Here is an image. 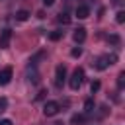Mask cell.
<instances>
[{"instance_id": "obj_1", "label": "cell", "mask_w": 125, "mask_h": 125, "mask_svg": "<svg viewBox=\"0 0 125 125\" xmlns=\"http://www.w3.org/2000/svg\"><path fill=\"white\" fill-rule=\"evenodd\" d=\"M117 61V57L115 55H104V57H98L96 59V62H92L94 66H96V70H105L109 64H113Z\"/></svg>"}, {"instance_id": "obj_2", "label": "cell", "mask_w": 125, "mask_h": 125, "mask_svg": "<svg viewBox=\"0 0 125 125\" xmlns=\"http://www.w3.org/2000/svg\"><path fill=\"white\" fill-rule=\"evenodd\" d=\"M82 82H84V70H82V68H76V70L72 72L70 80H68V86H70V90H78V88L82 86Z\"/></svg>"}, {"instance_id": "obj_3", "label": "cell", "mask_w": 125, "mask_h": 125, "mask_svg": "<svg viewBox=\"0 0 125 125\" xmlns=\"http://www.w3.org/2000/svg\"><path fill=\"white\" fill-rule=\"evenodd\" d=\"M59 111H61L59 102H55V100L45 102V105H43V113H45V117H53V115H57Z\"/></svg>"}, {"instance_id": "obj_4", "label": "cell", "mask_w": 125, "mask_h": 125, "mask_svg": "<svg viewBox=\"0 0 125 125\" xmlns=\"http://www.w3.org/2000/svg\"><path fill=\"white\" fill-rule=\"evenodd\" d=\"M64 80H66V66H64V64H59L57 70H55V84L61 88Z\"/></svg>"}, {"instance_id": "obj_5", "label": "cell", "mask_w": 125, "mask_h": 125, "mask_svg": "<svg viewBox=\"0 0 125 125\" xmlns=\"http://www.w3.org/2000/svg\"><path fill=\"white\" fill-rule=\"evenodd\" d=\"M10 39H12V29H2V33H0V49H6L10 45Z\"/></svg>"}, {"instance_id": "obj_6", "label": "cell", "mask_w": 125, "mask_h": 125, "mask_svg": "<svg viewBox=\"0 0 125 125\" xmlns=\"http://www.w3.org/2000/svg\"><path fill=\"white\" fill-rule=\"evenodd\" d=\"M12 74H14V72H12L10 66H6L4 70H0V86H6V84L12 80Z\"/></svg>"}, {"instance_id": "obj_7", "label": "cell", "mask_w": 125, "mask_h": 125, "mask_svg": "<svg viewBox=\"0 0 125 125\" xmlns=\"http://www.w3.org/2000/svg\"><path fill=\"white\" fill-rule=\"evenodd\" d=\"M74 14H76L78 20H86V18L90 16V8H88L86 4H80V6H76V12H74Z\"/></svg>"}, {"instance_id": "obj_8", "label": "cell", "mask_w": 125, "mask_h": 125, "mask_svg": "<svg viewBox=\"0 0 125 125\" xmlns=\"http://www.w3.org/2000/svg\"><path fill=\"white\" fill-rule=\"evenodd\" d=\"M72 39H74L76 43H82V41L86 39V29H84V27H76L74 33H72Z\"/></svg>"}, {"instance_id": "obj_9", "label": "cell", "mask_w": 125, "mask_h": 125, "mask_svg": "<svg viewBox=\"0 0 125 125\" xmlns=\"http://www.w3.org/2000/svg\"><path fill=\"white\" fill-rule=\"evenodd\" d=\"M70 123L72 125H84L86 123V113H74L70 117Z\"/></svg>"}, {"instance_id": "obj_10", "label": "cell", "mask_w": 125, "mask_h": 125, "mask_svg": "<svg viewBox=\"0 0 125 125\" xmlns=\"http://www.w3.org/2000/svg\"><path fill=\"white\" fill-rule=\"evenodd\" d=\"M29 16H31V14H29L27 10H18V12H16V20H18V21H27Z\"/></svg>"}, {"instance_id": "obj_11", "label": "cell", "mask_w": 125, "mask_h": 125, "mask_svg": "<svg viewBox=\"0 0 125 125\" xmlns=\"http://www.w3.org/2000/svg\"><path fill=\"white\" fill-rule=\"evenodd\" d=\"M94 107H96L94 100H92V98H88V100L84 102V113H86V115H88V113H92V111H94Z\"/></svg>"}, {"instance_id": "obj_12", "label": "cell", "mask_w": 125, "mask_h": 125, "mask_svg": "<svg viewBox=\"0 0 125 125\" xmlns=\"http://www.w3.org/2000/svg\"><path fill=\"white\" fill-rule=\"evenodd\" d=\"M57 21L62 23V25H66V23H70V16H68L66 12H61V14L57 16Z\"/></svg>"}, {"instance_id": "obj_13", "label": "cell", "mask_w": 125, "mask_h": 125, "mask_svg": "<svg viewBox=\"0 0 125 125\" xmlns=\"http://www.w3.org/2000/svg\"><path fill=\"white\" fill-rule=\"evenodd\" d=\"M61 37H62V31H61V29H55V31L49 33V39H51V41H59Z\"/></svg>"}, {"instance_id": "obj_14", "label": "cell", "mask_w": 125, "mask_h": 125, "mask_svg": "<svg viewBox=\"0 0 125 125\" xmlns=\"http://www.w3.org/2000/svg\"><path fill=\"white\" fill-rule=\"evenodd\" d=\"M6 109H8V98L2 96V98H0V113H4Z\"/></svg>"}, {"instance_id": "obj_15", "label": "cell", "mask_w": 125, "mask_h": 125, "mask_svg": "<svg viewBox=\"0 0 125 125\" xmlns=\"http://www.w3.org/2000/svg\"><path fill=\"white\" fill-rule=\"evenodd\" d=\"M115 21H117V23H123V21H125V12H123V10H119V12H117Z\"/></svg>"}, {"instance_id": "obj_16", "label": "cell", "mask_w": 125, "mask_h": 125, "mask_svg": "<svg viewBox=\"0 0 125 125\" xmlns=\"http://www.w3.org/2000/svg\"><path fill=\"white\" fill-rule=\"evenodd\" d=\"M117 86H119V88L125 86V72H119V76H117Z\"/></svg>"}, {"instance_id": "obj_17", "label": "cell", "mask_w": 125, "mask_h": 125, "mask_svg": "<svg viewBox=\"0 0 125 125\" xmlns=\"http://www.w3.org/2000/svg\"><path fill=\"white\" fill-rule=\"evenodd\" d=\"M98 90H100V80H94V82L90 84V92H92V94H96Z\"/></svg>"}, {"instance_id": "obj_18", "label": "cell", "mask_w": 125, "mask_h": 125, "mask_svg": "<svg viewBox=\"0 0 125 125\" xmlns=\"http://www.w3.org/2000/svg\"><path fill=\"white\" fill-rule=\"evenodd\" d=\"M70 55H72L74 59H76V57H80V55H82V47H74V49L70 51Z\"/></svg>"}, {"instance_id": "obj_19", "label": "cell", "mask_w": 125, "mask_h": 125, "mask_svg": "<svg viewBox=\"0 0 125 125\" xmlns=\"http://www.w3.org/2000/svg\"><path fill=\"white\" fill-rule=\"evenodd\" d=\"M109 41H111V43H119V37H117V35H111Z\"/></svg>"}, {"instance_id": "obj_20", "label": "cell", "mask_w": 125, "mask_h": 125, "mask_svg": "<svg viewBox=\"0 0 125 125\" xmlns=\"http://www.w3.org/2000/svg\"><path fill=\"white\" fill-rule=\"evenodd\" d=\"M0 125H12V119H2Z\"/></svg>"}, {"instance_id": "obj_21", "label": "cell", "mask_w": 125, "mask_h": 125, "mask_svg": "<svg viewBox=\"0 0 125 125\" xmlns=\"http://www.w3.org/2000/svg\"><path fill=\"white\" fill-rule=\"evenodd\" d=\"M41 2H43L45 6H53V4H55V0H41Z\"/></svg>"}, {"instance_id": "obj_22", "label": "cell", "mask_w": 125, "mask_h": 125, "mask_svg": "<svg viewBox=\"0 0 125 125\" xmlns=\"http://www.w3.org/2000/svg\"><path fill=\"white\" fill-rule=\"evenodd\" d=\"M53 125H62V123H53Z\"/></svg>"}]
</instances>
